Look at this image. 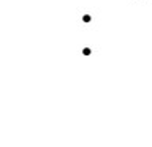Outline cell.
Returning <instances> with one entry per match:
<instances>
[{
	"label": "cell",
	"instance_id": "1",
	"mask_svg": "<svg viewBox=\"0 0 152 147\" xmlns=\"http://www.w3.org/2000/svg\"><path fill=\"white\" fill-rule=\"evenodd\" d=\"M83 22H86V24L92 22V17H90V14H84V16H83Z\"/></svg>",
	"mask_w": 152,
	"mask_h": 147
},
{
	"label": "cell",
	"instance_id": "2",
	"mask_svg": "<svg viewBox=\"0 0 152 147\" xmlns=\"http://www.w3.org/2000/svg\"><path fill=\"white\" fill-rule=\"evenodd\" d=\"M83 54H84V55H90V54H92V49H90V47H84V49H83Z\"/></svg>",
	"mask_w": 152,
	"mask_h": 147
}]
</instances>
